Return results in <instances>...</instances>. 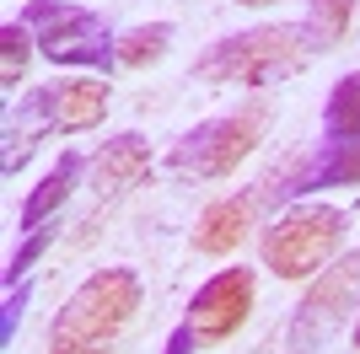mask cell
<instances>
[{
    "label": "cell",
    "mask_w": 360,
    "mask_h": 354,
    "mask_svg": "<svg viewBox=\"0 0 360 354\" xmlns=\"http://www.w3.org/2000/svg\"><path fill=\"white\" fill-rule=\"evenodd\" d=\"M317 44L307 22L290 27V22H264V27L231 32L221 44H210L194 59V75L210 81V86H280L290 75H301L312 65Z\"/></svg>",
    "instance_id": "cell-1"
},
{
    "label": "cell",
    "mask_w": 360,
    "mask_h": 354,
    "mask_svg": "<svg viewBox=\"0 0 360 354\" xmlns=\"http://www.w3.org/2000/svg\"><path fill=\"white\" fill-rule=\"evenodd\" d=\"M135 311H140V280L135 274L119 268V263L97 268L54 311L49 354H108L124 339V327L135 322Z\"/></svg>",
    "instance_id": "cell-2"
},
{
    "label": "cell",
    "mask_w": 360,
    "mask_h": 354,
    "mask_svg": "<svg viewBox=\"0 0 360 354\" xmlns=\"http://www.w3.org/2000/svg\"><path fill=\"white\" fill-rule=\"evenodd\" d=\"M349 215L333 204H290L280 221L264 225L258 236V252L269 263L274 280H307L317 268H328L345 247Z\"/></svg>",
    "instance_id": "cell-3"
},
{
    "label": "cell",
    "mask_w": 360,
    "mask_h": 354,
    "mask_svg": "<svg viewBox=\"0 0 360 354\" xmlns=\"http://www.w3.org/2000/svg\"><path fill=\"white\" fill-rule=\"evenodd\" d=\"M264 118H269L264 103H248V107H237V113L210 118V124L188 129L178 145L167 150V166L178 177H194V183L237 172V166L258 150V140H264Z\"/></svg>",
    "instance_id": "cell-4"
},
{
    "label": "cell",
    "mask_w": 360,
    "mask_h": 354,
    "mask_svg": "<svg viewBox=\"0 0 360 354\" xmlns=\"http://www.w3.org/2000/svg\"><path fill=\"white\" fill-rule=\"evenodd\" d=\"M22 22L38 32V54L54 59V65H119L113 54V32L97 11H81V6H60V0H27L22 6Z\"/></svg>",
    "instance_id": "cell-5"
},
{
    "label": "cell",
    "mask_w": 360,
    "mask_h": 354,
    "mask_svg": "<svg viewBox=\"0 0 360 354\" xmlns=\"http://www.w3.org/2000/svg\"><path fill=\"white\" fill-rule=\"evenodd\" d=\"M360 306V252H345V258H333L312 284L301 295L296 317H290V349L296 354H312L349 322V311Z\"/></svg>",
    "instance_id": "cell-6"
},
{
    "label": "cell",
    "mask_w": 360,
    "mask_h": 354,
    "mask_svg": "<svg viewBox=\"0 0 360 354\" xmlns=\"http://www.w3.org/2000/svg\"><path fill=\"white\" fill-rule=\"evenodd\" d=\"M248 311H253V274L248 268H221L215 280H205L194 290L188 327L199 333V343H226L248 322Z\"/></svg>",
    "instance_id": "cell-7"
},
{
    "label": "cell",
    "mask_w": 360,
    "mask_h": 354,
    "mask_svg": "<svg viewBox=\"0 0 360 354\" xmlns=\"http://www.w3.org/2000/svg\"><path fill=\"white\" fill-rule=\"evenodd\" d=\"M22 118H27V124L44 118L49 129H65V134L97 129L108 118V86L103 81H86V75H75V81H49V86H38L27 103H22Z\"/></svg>",
    "instance_id": "cell-8"
},
{
    "label": "cell",
    "mask_w": 360,
    "mask_h": 354,
    "mask_svg": "<svg viewBox=\"0 0 360 354\" xmlns=\"http://www.w3.org/2000/svg\"><path fill=\"white\" fill-rule=\"evenodd\" d=\"M150 166V145L140 140V134H113V140H103V150L91 156V193L97 199H119V193H129L146 177Z\"/></svg>",
    "instance_id": "cell-9"
},
{
    "label": "cell",
    "mask_w": 360,
    "mask_h": 354,
    "mask_svg": "<svg viewBox=\"0 0 360 354\" xmlns=\"http://www.w3.org/2000/svg\"><path fill=\"white\" fill-rule=\"evenodd\" d=\"M253 209H258L253 193L215 199V204L194 221V252H205V258H226V252H237L242 236H248V225H253Z\"/></svg>",
    "instance_id": "cell-10"
},
{
    "label": "cell",
    "mask_w": 360,
    "mask_h": 354,
    "mask_svg": "<svg viewBox=\"0 0 360 354\" xmlns=\"http://www.w3.org/2000/svg\"><path fill=\"white\" fill-rule=\"evenodd\" d=\"M81 172H86V162L75 156V150H65L60 162H54V172L38 183V188L22 199V231H38V225H49L54 215L65 209V199L75 193V183H81Z\"/></svg>",
    "instance_id": "cell-11"
},
{
    "label": "cell",
    "mask_w": 360,
    "mask_h": 354,
    "mask_svg": "<svg viewBox=\"0 0 360 354\" xmlns=\"http://www.w3.org/2000/svg\"><path fill=\"white\" fill-rule=\"evenodd\" d=\"M323 134H328V145H360V70L339 75V86L328 91Z\"/></svg>",
    "instance_id": "cell-12"
},
{
    "label": "cell",
    "mask_w": 360,
    "mask_h": 354,
    "mask_svg": "<svg viewBox=\"0 0 360 354\" xmlns=\"http://www.w3.org/2000/svg\"><path fill=\"white\" fill-rule=\"evenodd\" d=\"M349 183H360V145H328L312 172L290 183V193H323V188H349Z\"/></svg>",
    "instance_id": "cell-13"
},
{
    "label": "cell",
    "mask_w": 360,
    "mask_h": 354,
    "mask_svg": "<svg viewBox=\"0 0 360 354\" xmlns=\"http://www.w3.org/2000/svg\"><path fill=\"white\" fill-rule=\"evenodd\" d=\"M167 44H172V22H140V27L119 32L113 54H119L124 70H146V65H156L167 54Z\"/></svg>",
    "instance_id": "cell-14"
},
{
    "label": "cell",
    "mask_w": 360,
    "mask_h": 354,
    "mask_svg": "<svg viewBox=\"0 0 360 354\" xmlns=\"http://www.w3.org/2000/svg\"><path fill=\"white\" fill-rule=\"evenodd\" d=\"M349 27H355V0H307V32L323 54L345 44Z\"/></svg>",
    "instance_id": "cell-15"
},
{
    "label": "cell",
    "mask_w": 360,
    "mask_h": 354,
    "mask_svg": "<svg viewBox=\"0 0 360 354\" xmlns=\"http://www.w3.org/2000/svg\"><path fill=\"white\" fill-rule=\"evenodd\" d=\"M32 48H38V32H32L27 22H6V27H0V81H6V86L22 81Z\"/></svg>",
    "instance_id": "cell-16"
},
{
    "label": "cell",
    "mask_w": 360,
    "mask_h": 354,
    "mask_svg": "<svg viewBox=\"0 0 360 354\" xmlns=\"http://www.w3.org/2000/svg\"><path fill=\"white\" fill-rule=\"evenodd\" d=\"M54 247V225H38V231H27V242L11 252V263H6V284H22V274H27L44 252Z\"/></svg>",
    "instance_id": "cell-17"
},
{
    "label": "cell",
    "mask_w": 360,
    "mask_h": 354,
    "mask_svg": "<svg viewBox=\"0 0 360 354\" xmlns=\"http://www.w3.org/2000/svg\"><path fill=\"white\" fill-rule=\"evenodd\" d=\"M38 140H44V134L32 129V124H16V118H11V129H6V150H0V166H6V172H22L27 156L38 150Z\"/></svg>",
    "instance_id": "cell-18"
},
{
    "label": "cell",
    "mask_w": 360,
    "mask_h": 354,
    "mask_svg": "<svg viewBox=\"0 0 360 354\" xmlns=\"http://www.w3.org/2000/svg\"><path fill=\"white\" fill-rule=\"evenodd\" d=\"M27 301H32V284H27V280L11 284V290H6V301H0V343H6V349H11V339H16V322H22Z\"/></svg>",
    "instance_id": "cell-19"
},
{
    "label": "cell",
    "mask_w": 360,
    "mask_h": 354,
    "mask_svg": "<svg viewBox=\"0 0 360 354\" xmlns=\"http://www.w3.org/2000/svg\"><path fill=\"white\" fill-rule=\"evenodd\" d=\"M194 343H199V333L183 322V327H172V339H167V349H162V354H194Z\"/></svg>",
    "instance_id": "cell-20"
},
{
    "label": "cell",
    "mask_w": 360,
    "mask_h": 354,
    "mask_svg": "<svg viewBox=\"0 0 360 354\" xmlns=\"http://www.w3.org/2000/svg\"><path fill=\"white\" fill-rule=\"evenodd\" d=\"M237 6H280V0H237Z\"/></svg>",
    "instance_id": "cell-21"
}]
</instances>
